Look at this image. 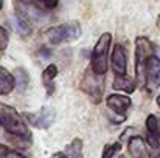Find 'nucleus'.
<instances>
[{
	"label": "nucleus",
	"mask_w": 160,
	"mask_h": 158,
	"mask_svg": "<svg viewBox=\"0 0 160 158\" xmlns=\"http://www.w3.org/2000/svg\"><path fill=\"white\" fill-rule=\"evenodd\" d=\"M0 124L11 135H16L19 138H30V130L23 118L12 107L2 103H0Z\"/></svg>",
	"instance_id": "f257e3e1"
},
{
	"label": "nucleus",
	"mask_w": 160,
	"mask_h": 158,
	"mask_svg": "<svg viewBox=\"0 0 160 158\" xmlns=\"http://www.w3.org/2000/svg\"><path fill=\"white\" fill-rule=\"evenodd\" d=\"M135 82L140 87L146 85V65L148 59L152 56V44L148 37H137L135 41Z\"/></svg>",
	"instance_id": "f03ea898"
},
{
	"label": "nucleus",
	"mask_w": 160,
	"mask_h": 158,
	"mask_svg": "<svg viewBox=\"0 0 160 158\" xmlns=\"http://www.w3.org/2000/svg\"><path fill=\"white\" fill-rule=\"evenodd\" d=\"M81 34H82V30H81V25L78 22H67V23L58 25L54 28H50L45 33V37L52 45H58L62 42L76 41L81 37Z\"/></svg>",
	"instance_id": "7ed1b4c3"
},
{
	"label": "nucleus",
	"mask_w": 160,
	"mask_h": 158,
	"mask_svg": "<svg viewBox=\"0 0 160 158\" xmlns=\"http://www.w3.org/2000/svg\"><path fill=\"white\" fill-rule=\"evenodd\" d=\"M112 42V36L110 33H104L98 41L97 45L93 47V53H92V71L104 76L107 71V53H109V47Z\"/></svg>",
	"instance_id": "20e7f679"
},
{
	"label": "nucleus",
	"mask_w": 160,
	"mask_h": 158,
	"mask_svg": "<svg viewBox=\"0 0 160 158\" xmlns=\"http://www.w3.org/2000/svg\"><path fill=\"white\" fill-rule=\"evenodd\" d=\"M103 81H104V76H100V74H97V73H93V71H92V74H90V70H89V71L86 73V76L82 78L81 89H82L87 95H90L95 103H98V101H100V96H101V93H103V90H104Z\"/></svg>",
	"instance_id": "39448f33"
},
{
	"label": "nucleus",
	"mask_w": 160,
	"mask_h": 158,
	"mask_svg": "<svg viewBox=\"0 0 160 158\" xmlns=\"http://www.w3.org/2000/svg\"><path fill=\"white\" fill-rule=\"evenodd\" d=\"M54 118H56V112L50 107H44L38 112L25 113V119L36 129H48L53 124Z\"/></svg>",
	"instance_id": "423d86ee"
},
{
	"label": "nucleus",
	"mask_w": 160,
	"mask_h": 158,
	"mask_svg": "<svg viewBox=\"0 0 160 158\" xmlns=\"http://www.w3.org/2000/svg\"><path fill=\"white\" fill-rule=\"evenodd\" d=\"M110 60H112V70L115 76H124L128 68V53L123 45H115Z\"/></svg>",
	"instance_id": "0eeeda50"
},
{
	"label": "nucleus",
	"mask_w": 160,
	"mask_h": 158,
	"mask_svg": "<svg viewBox=\"0 0 160 158\" xmlns=\"http://www.w3.org/2000/svg\"><path fill=\"white\" fill-rule=\"evenodd\" d=\"M16 8H17V14L22 16V17H25V19L30 20V22H31V20H33V22H42L44 19H47L45 14H44L39 8H36V6L31 5L30 2H17Z\"/></svg>",
	"instance_id": "6e6552de"
},
{
	"label": "nucleus",
	"mask_w": 160,
	"mask_h": 158,
	"mask_svg": "<svg viewBox=\"0 0 160 158\" xmlns=\"http://www.w3.org/2000/svg\"><path fill=\"white\" fill-rule=\"evenodd\" d=\"M146 84L152 90L160 85V59L157 56H151L146 65Z\"/></svg>",
	"instance_id": "1a4fd4ad"
},
{
	"label": "nucleus",
	"mask_w": 160,
	"mask_h": 158,
	"mask_svg": "<svg viewBox=\"0 0 160 158\" xmlns=\"http://www.w3.org/2000/svg\"><path fill=\"white\" fill-rule=\"evenodd\" d=\"M106 103L107 107L112 108L115 113H120L121 116H124V113L128 112V108L131 105V98L124 96V95H110Z\"/></svg>",
	"instance_id": "9d476101"
},
{
	"label": "nucleus",
	"mask_w": 160,
	"mask_h": 158,
	"mask_svg": "<svg viewBox=\"0 0 160 158\" xmlns=\"http://www.w3.org/2000/svg\"><path fill=\"white\" fill-rule=\"evenodd\" d=\"M146 127H148V143L152 149H159L160 146V129L159 121L154 115H149L146 119Z\"/></svg>",
	"instance_id": "9b49d317"
},
{
	"label": "nucleus",
	"mask_w": 160,
	"mask_h": 158,
	"mask_svg": "<svg viewBox=\"0 0 160 158\" xmlns=\"http://www.w3.org/2000/svg\"><path fill=\"white\" fill-rule=\"evenodd\" d=\"M16 85L14 76L3 67H0V95H8L9 92H12Z\"/></svg>",
	"instance_id": "f8f14e48"
},
{
	"label": "nucleus",
	"mask_w": 160,
	"mask_h": 158,
	"mask_svg": "<svg viewBox=\"0 0 160 158\" xmlns=\"http://www.w3.org/2000/svg\"><path fill=\"white\" fill-rule=\"evenodd\" d=\"M129 154L134 158H143L146 154V147H145V141L140 136H132L129 140Z\"/></svg>",
	"instance_id": "ddd939ff"
},
{
	"label": "nucleus",
	"mask_w": 160,
	"mask_h": 158,
	"mask_svg": "<svg viewBox=\"0 0 160 158\" xmlns=\"http://www.w3.org/2000/svg\"><path fill=\"white\" fill-rule=\"evenodd\" d=\"M135 84L137 82H134L129 76H117L115 79H113V84H112V87L113 89H117V90H123V92H128V93H132L134 92V89H135Z\"/></svg>",
	"instance_id": "4468645a"
},
{
	"label": "nucleus",
	"mask_w": 160,
	"mask_h": 158,
	"mask_svg": "<svg viewBox=\"0 0 160 158\" xmlns=\"http://www.w3.org/2000/svg\"><path fill=\"white\" fill-rule=\"evenodd\" d=\"M64 158H82V141L75 138L68 146H65Z\"/></svg>",
	"instance_id": "2eb2a0df"
},
{
	"label": "nucleus",
	"mask_w": 160,
	"mask_h": 158,
	"mask_svg": "<svg viewBox=\"0 0 160 158\" xmlns=\"http://www.w3.org/2000/svg\"><path fill=\"white\" fill-rule=\"evenodd\" d=\"M56 74H58V68H56V65H48V67L45 68V71L42 73L44 85H45V89H47V93H48V95H52V93H53V90H54L53 79L56 78Z\"/></svg>",
	"instance_id": "dca6fc26"
},
{
	"label": "nucleus",
	"mask_w": 160,
	"mask_h": 158,
	"mask_svg": "<svg viewBox=\"0 0 160 158\" xmlns=\"http://www.w3.org/2000/svg\"><path fill=\"white\" fill-rule=\"evenodd\" d=\"M120 151H121V146H120L118 143L109 144V146L104 147V151H103V158H115Z\"/></svg>",
	"instance_id": "f3484780"
},
{
	"label": "nucleus",
	"mask_w": 160,
	"mask_h": 158,
	"mask_svg": "<svg viewBox=\"0 0 160 158\" xmlns=\"http://www.w3.org/2000/svg\"><path fill=\"white\" fill-rule=\"evenodd\" d=\"M16 22H17V26H19V30L23 33V34H28L30 31H31V26H30V20H27L25 17H22V16H16Z\"/></svg>",
	"instance_id": "a211bd4d"
},
{
	"label": "nucleus",
	"mask_w": 160,
	"mask_h": 158,
	"mask_svg": "<svg viewBox=\"0 0 160 158\" xmlns=\"http://www.w3.org/2000/svg\"><path fill=\"white\" fill-rule=\"evenodd\" d=\"M6 45H8V34H6V31L0 26V53L5 51Z\"/></svg>",
	"instance_id": "6ab92c4d"
},
{
	"label": "nucleus",
	"mask_w": 160,
	"mask_h": 158,
	"mask_svg": "<svg viewBox=\"0 0 160 158\" xmlns=\"http://www.w3.org/2000/svg\"><path fill=\"white\" fill-rule=\"evenodd\" d=\"M41 6L47 8V9H53L58 6V0H36Z\"/></svg>",
	"instance_id": "aec40b11"
},
{
	"label": "nucleus",
	"mask_w": 160,
	"mask_h": 158,
	"mask_svg": "<svg viewBox=\"0 0 160 158\" xmlns=\"http://www.w3.org/2000/svg\"><path fill=\"white\" fill-rule=\"evenodd\" d=\"M5 158H25V157H23V155H20L19 152H14V151H12V152H8Z\"/></svg>",
	"instance_id": "412c9836"
},
{
	"label": "nucleus",
	"mask_w": 160,
	"mask_h": 158,
	"mask_svg": "<svg viewBox=\"0 0 160 158\" xmlns=\"http://www.w3.org/2000/svg\"><path fill=\"white\" fill-rule=\"evenodd\" d=\"M6 154H8V149L0 144V157H6Z\"/></svg>",
	"instance_id": "4be33fe9"
},
{
	"label": "nucleus",
	"mask_w": 160,
	"mask_h": 158,
	"mask_svg": "<svg viewBox=\"0 0 160 158\" xmlns=\"http://www.w3.org/2000/svg\"><path fill=\"white\" fill-rule=\"evenodd\" d=\"M157 105L160 107V93H159V96H157Z\"/></svg>",
	"instance_id": "5701e85b"
},
{
	"label": "nucleus",
	"mask_w": 160,
	"mask_h": 158,
	"mask_svg": "<svg viewBox=\"0 0 160 158\" xmlns=\"http://www.w3.org/2000/svg\"><path fill=\"white\" fill-rule=\"evenodd\" d=\"M2 6H3V0H0V9H2Z\"/></svg>",
	"instance_id": "b1692460"
},
{
	"label": "nucleus",
	"mask_w": 160,
	"mask_h": 158,
	"mask_svg": "<svg viewBox=\"0 0 160 158\" xmlns=\"http://www.w3.org/2000/svg\"><path fill=\"white\" fill-rule=\"evenodd\" d=\"M19 2H30V0H19Z\"/></svg>",
	"instance_id": "393cba45"
},
{
	"label": "nucleus",
	"mask_w": 160,
	"mask_h": 158,
	"mask_svg": "<svg viewBox=\"0 0 160 158\" xmlns=\"http://www.w3.org/2000/svg\"><path fill=\"white\" fill-rule=\"evenodd\" d=\"M159 23H160V17H159Z\"/></svg>",
	"instance_id": "a878e982"
}]
</instances>
